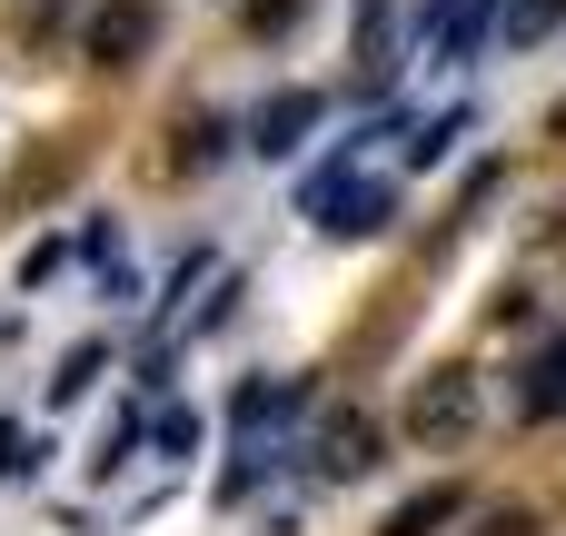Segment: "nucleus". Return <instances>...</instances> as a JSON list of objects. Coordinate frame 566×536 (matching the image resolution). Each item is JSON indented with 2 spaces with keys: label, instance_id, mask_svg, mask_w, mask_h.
<instances>
[{
  "label": "nucleus",
  "instance_id": "f257e3e1",
  "mask_svg": "<svg viewBox=\"0 0 566 536\" xmlns=\"http://www.w3.org/2000/svg\"><path fill=\"white\" fill-rule=\"evenodd\" d=\"M468 428H478V378H468V368H428L418 398H408V438H418V448H448V438H468Z\"/></svg>",
  "mask_w": 566,
  "mask_h": 536
},
{
  "label": "nucleus",
  "instance_id": "f03ea898",
  "mask_svg": "<svg viewBox=\"0 0 566 536\" xmlns=\"http://www.w3.org/2000/svg\"><path fill=\"white\" fill-rule=\"evenodd\" d=\"M318 119H328V99H318V90H279V99L249 119V149H259V159H298Z\"/></svg>",
  "mask_w": 566,
  "mask_h": 536
},
{
  "label": "nucleus",
  "instance_id": "7ed1b4c3",
  "mask_svg": "<svg viewBox=\"0 0 566 536\" xmlns=\"http://www.w3.org/2000/svg\"><path fill=\"white\" fill-rule=\"evenodd\" d=\"M388 209H398V189H388V179H338L308 219H318L328 239H378V229H388Z\"/></svg>",
  "mask_w": 566,
  "mask_h": 536
},
{
  "label": "nucleus",
  "instance_id": "20e7f679",
  "mask_svg": "<svg viewBox=\"0 0 566 536\" xmlns=\"http://www.w3.org/2000/svg\"><path fill=\"white\" fill-rule=\"evenodd\" d=\"M149 40H159V10H149V0H109V10L90 20V60H109V70L139 60Z\"/></svg>",
  "mask_w": 566,
  "mask_h": 536
},
{
  "label": "nucleus",
  "instance_id": "39448f33",
  "mask_svg": "<svg viewBox=\"0 0 566 536\" xmlns=\"http://www.w3.org/2000/svg\"><path fill=\"white\" fill-rule=\"evenodd\" d=\"M458 507H468V487H418L408 507H388V527H378V536H438Z\"/></svg>",
  "mask_w": 566,
  "mask_h": 536
},
{
  "label": "nucleus",
  "instance_id": "423d86ee",
  "mask_svg": "<svg viewBox=\"0 0 566 536\" xmlns=\"http://www.w3.org/2000/svg\"><path fill=\"white\" fill-rule=\"evenodd\" d=\"M318 467H328V477H368V467H378V438H368V418H338V428L318 438Z\"/></svg>",
  "mask_w": 566,
  "mask_h": 536
},
{
  "label": "nucleus",
  "instance_id": "0eeeda50",
  "mask_svg": "<svg viewBox=\"0 0 566 536\" xmlns=\"http://www.w3.org/2000/svg\"><path fill=\"white\" fill-rule=\"evenodd\" d=\"M557 20H566V0H497V30H507V50H537Z\"/></svg>",
  "mask_w": 566,
  "mask_h": 536
},
{
  "label": "nucleus",
  "instance_id": "6e6552de",
  "mask_svg": "<svg viewBox=\"0 0 566 536\" xmlns=\"http://www.w3.org/2000/svg\"><path fill=\"white\" fill-rule=\"evenodd\" d=\"M358 40H368V90H378V80L398 70V10H388V0H368V10H358Z\"/></svg>",
  "mask_w": 566,
  "mask_h": 536
},
{
  "label": "nucleus",
  "instance_id": "1a4fd4ad",
  "mask_svg": "<svg viewBox=\"0 0 566 536\" xmlns=\"http://www.w3.org/2000/svg\"><path fill=\"white\" fill-rule=\"evenodd\" d=\"M279 418H298V388H239V438L259 448Z\"/></svg>",
  "mask_w": 566,
  "mask_h": 536
},
{
  "label": "nucleus",
  "instance_id": "9d476101",
  "mask_svg": "<svg viewBox=\"0 0 566 536\" xmlns=\"http://www.w3.org/2000/svg\"><path fill=\"white\" fill-rule=\"evenodd\" d=\"M527 418H566V348H547L527 368Z\"/></svg>",
  "mask_w": 566,
  "mask_h": 536
},
{
  "label": "nucleus",
  "instance_id": "9b49d317",
  "mask_svg": "<svg viewBox=\"0 0 566 536\" xmlns=\"http://www.w3.org/2000/svg\"><path fill=\"white\" fill-rule=\"evenodd\" d=\"M468 139V109H448V119H428V129H408V169H438L448 149Z\"/></svg>",
  "mask_w": 566,
  "mask_h": 536
},
{
  "label": "nucleus",
  "instance_id": "f8f14e48",
  "mask_svg": "<svg viewBox=\"0 0 566 536\" xmlns=\"http://www.w3.org/2000/svg\"><path fill=\"white\" fill-rule=\"evenodd\" d=\"M149 438H159L169 458H199V418H189V408H159V418H149Z\"/></svg>",
  "mask_w": 566,
  "mask_h": 536
},
{
  "label": "nucleus",
  "instance_id": "ddd939ff",
  "mask_svg": "<svg viewBox=\"0 0 566 536\" xmlns=\"http://www.w3.org/2000/svg\"><path fill=\"white\" fill-rule=\"evenodd\" d=\"M20 467H40V438L20 418H0V477H20Z\"/></svg>",
  "mask_w": 566,
  "mask_h": 536
},
{
  "label": "nucleus",
  "instance_id": "4468645a",
  "mask_svg": "<svg viewBox=\"0 0 566 536\" xmlns=\"http://www.w3.org/2000/svg\"><path fill=\"white\" fill-rule=\"evenodd\" d=\"M90 378H99V348H70V358H60V378H50V398H80Z\"/></svg>",
  "mask_w": 566,
  "mask_h": 536
},
{
  "label": "nucleus",
  "instance_id": "2eb2a0df",
  "mask_svg": "<svg viewBox=\"0 0 566 536\" xmlns=\"http://www.w3.org/2000/svg\"><path fill=\"white\" fill-rule=\"evenodd\" d=\"M219 149H229V129H219V119H189V169H209Z\"/></svg>",
  "mask_w": 566,
  "mask_h": 536
},
{
  "label": "nucleus",
  "instance_id": "dca6fc26",
  "mask_svg": "<svg viewBox=\"0 0 566 536\" xmlns=\"http://www.w3.org/2000/svg\"><path fill=\"white\" fill-rule=\"evenodd\" d=\"M478 536H537V517H527V507H488V517H478Z\"/></svg>",
  "mask_w": 566,
  "mask_h": 536
}]
</instances>
